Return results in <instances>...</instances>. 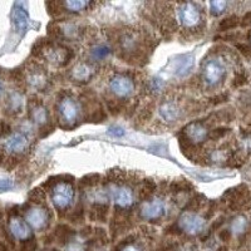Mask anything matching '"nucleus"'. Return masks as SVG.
Instances as JSON below:
<instances>
[{
  "label": "nucleus",
  "instance_id": "obj_1",
  "mask_svg": "<svg viewBox=\"0 0 251 251\" xmlns=\"http://www.w3.org/2000/svg\"><path fill=\"white\" fill-rule=\"evenodd\" d=\"M75 197V191L71 183L59 182L51 188V201L55 207L66 208L71 205Z\"/></svg>",
  "mask_w": 251,
  "mask_h": 251
},
{
  "label": "nucleus",
  "instance_id": "obj_2",
  "mask_svg": "<svg viewBox=\"0 0 251 251\" xmlns=\"http://www.w3.org/2000/svg\"><path fill=\"white\" fill-rule=\"evenodd\" d=\"M180 228L182 231L187 232L190 235H197L200 234L205 227V219L199 216L197 214L191 211L183 212L178 219V224Z\"/></svg>",
  "mask_w": 251,
  "mask_h": 251
},
{
  "label": "nucleus",
  "instance_id": "obj_3",
  "mask_svg": "<svg viewBox=\"0 0 251 251\" xmlns=\"http://www.w3.org/2000/svg\"><path fill=\"white\" fill-rule=\"evenodd\" d=\"M225 66L220 59H210L203 66V79L210 86H215V84L221 82L223 78L225 77Z\"/></svg>",
  "mask_w": 251,
  "mask_h": 251
},
{
  "label": "nucleus",
  "instance_id": "obj_4",
  "mask_svg": "<svg viewBox=\"0 0 251 251\" xmlns=\"http://www.w3.org/2000/svg\"><path fill=\"white\" fill-rule=\"evenodd\" d=\"M178 19L185 28H196L201 23V14L194 3H181L178 8Z\"/></svg>",
  "mask_w": 251,
  "mask_h": 251
},
{
  "label": "nucleus",
  "instance_id": "obj_5",
  "mask_svg": "<svg viewBox=\"0 0 251 251\" xmlns=\"http://www.w3.org/2000/svg\"><path fill=\"white\" fill-rule=\"evenodd\" d=\"M109 89L117 97L125 98L131 96L134 89V83L131 78L125 75H116L109 80Z\"/></svg>",
  "mask_w": 251,
  "mask_h": 251
},
{
  "label": "nucleus",
  "instance_id": "obj_6",
  "mask_svg": "<svg viewBox=\"0 0 251 251\" xmlns=\"http://www.w3.org/2000/svg\"><path fill=\"white\" fill-rule=\"evenodd\" d=\"M166 206L161 199H153V200L146 201L141 207L140 215L145 220L149 221H153V220H158L165 215Z\"/></svg>",
  "mask_w": 251,
  "mask_h": 251
},
{
  "label": "nucleus",
  "instance_id": "obj_7",
  "mask_svg": "<svg viewBox=\"0 0 251 251\" xmlns=\"http://www.w3.org/2000/svg\"><path fill=\"white\" fill-rule=\"evenodd\" d=\"M111 197L114 203L121 208L131 207L134 202V194L127 186H112Z\"/></svg>",
  "mask_w": 251,
  "mask_h": 251
},
{
  "label": "nucleus",
  "instance_id": "obj_8",
  "mask_svg": "<svg viewBox=\"0 0 251 251\" xmlns=\"http://www.w3.org/2000/svg\"><path fill=\"white\" fill-rule=\"evenodd\" d=\"M29 140L23 132H14L8 134L4 140V150L10 153H22L28 147Z\"/></svg>",
  "mask_w": 251,
  "mask_h": 251
},
{
  "label": "nucleus",
  "instance_id": "obj_9",
  "mask_svg": "<svg viewBox=\"0 0 251 251\" xmlns=\"http://www.w3.org/2000/svg\"><path fill=\"white\" fill-rule=\"evenodd\" d=\"M9 231L15 239L25 241L31 239V231L26 221L18 216H12L9 220Z\"/></svg>",
  "mask_w": 251,
  "mask_h": 251
},
{
  "label": "nucleus",
  "instance_id": "obj_10",
  "mask_svg": "<svg viewBox=\"0 0 251 251\" xmlns=\"http://www.w3.org/2000/svg\"><path fill=\"white\" fill-rule=\"evenodd\" d=\"M26 224L35 230H43L48 224V212L46 208L31 207L26 212Z\"/></svg>",
  "mask_w": 251,
  "mask_h": 251
},
{
  "label": "nucleus",
  "instance_id": "obj_11",
  "mask_svg": "<svg viewBox=\"0 0 251 251\" xmlns=\"http://www.w3.org/2000/svg\"><path fill=\"white\" fill-rule=\"evenodd\" d=\"M182 133L194 146L196 145V143L203 142L208 136L207 129H206L205 126L200 122H191L190 125H187L185 127V129L182 131Z\"/></svg>",
  "mask_w": 251,
  "mask_h": 251
},
{
  "label": "nucleus",
  "instance_id": "obj_12",
  "mask_svg": "<svg viewBox=\"0 0 251 251\" xmlns=\"http://www.w3.org/2000/svg\"><path fill=\"white\" fill-rule=\"evenodd\" d=\"M58 109H59L60 117L63 118L64 122L68 123V125L75 122L78 117V106L72 98H63L59 104H58Z\"/></svg>",
  "mask_w": 251,
  "mask_h": 251
},
{
  "label": "nucleus",
  "instance_id": "obj_13",
  "mask_svg": "<svg viewBox=\"0 0 251 251\" xmlns=\"http://www.w3.org/2000/svg\"><path fill=\"white\" fill-rule=\"evenodd\" d=\"M13 22L15 24V28L19 31L20 34L23 35L24 33L28 29V23H29V15L26 9L24 8L23 3H17L14 6V10H13Z\"/></svg>",
  "mask_w": 251,
  "mask_h": 251
},
{
  "label": "nucleus",
  "instance_id": "obj_14",
  "mask_svg": "<svg viewBox=\"0 0 251 251\" xmlns=\"http://www.w3.org/2000/svg\"><path fill=\"white\" fill-rule=\"evenodd\" d=\"M160 116L166 122H175L180 118V108L174 102H163L160 106Z\"/></svg>",
  "mask_w": 251,
  "mask_h": 251
},
{
  "label": "nucleus",
  "instance_id": "obj_15",
  "mask_svg": "<svg viewBox=\"0 0 251 251\" xmlns=\"http://www.w3.org/2000/svg\"><path fill=\"white\" fill-rule=\"evenodd\" d=\"M192 67H194V57L191 54L178 55L175 64V72L178 77H183L191 71Z\"/></svg>",
  "mask_w": 251,
  "mask_h": 251
},
{
  "label": "nucleus",
  "instance_id": "obj_16",
  "mask_svg": "<svg viewBox=\"0 0 251 251\" xmlns=\"http://www.w3.org/2000/svg\"><path fill=\"white\" fill-rule=\"evenodd\" d=\"M107 211H108V205L106 202H97L92 206L89 211V217L93 221H100V223H107Z\"/></svg>",
  "mask_w": 251,
  "mask_h": 251
},
{
  "label": "nucleus",
  "instance_id": "obj_17",
  "mask_svg": "<svg viewBox=\"0 0 251 251\" xmlns=\"http://www.w3.org/2000/svg\"><path fill=\"white\" fill-rule=\"evenodd\" d=\"M73 235H75V230H72L68 225L60 224V225L57 226L54 234L51 235V237L54 239V241H58L59 244H66L68 243Z\"/></svg>",
  "mask_w": 251,
  "mask_h": 251
},
{
  "label": "nucleus",
  "instance_id": "obj_18",
  "mask_svg": "<svg viewBox=\"0 0 251 251\" xmlns=\"http://www.w3.org/2000/svg\"><path fill=\"white\" fill-rule=\"evenodd\" d=\"M29 114L35 123H46L48 120V112L40 103H35L33 107H29Z\"/></svg>",
  "mask_w": 251,
  "mask_h": 251
},
{
  "label": "nucleus",
  "instance_id": "obj_19",
  "mask_svg": "<svg viewBox=\"0 0 251 251\" xmlns=\"http://www.w3.org/2000/svg\"><path fill=\"white\" fill-rule=\"evenodd\" d=\"M92 73L93 72H92V69L87 64H78V66H75L73 68V72H72L75 79L79 80V82H86V80H88L92 77Z\"/></svg>",
  "mask_w": 251,
  "mask_h": 251
},
{
  "label": "nucleus",
  "instance_id": "obj_20",
  "mask_svg": "<svg viewBox=\"0 0 251 251\" xmlns=\"http://www.w3.org/2000/svg\"><path fill=\"white\" fill-rule=\"evenodd\" d=\"M240 24V18L237 15H230L220 22L219 30L220 31H227L235 29Z\"/></svg>",
  "mask_w": 251,
  "mask_h": 251
},
{
  "label": "nucleus",
  "instance_id": "obj_21",
  "mask_svg": "<svg viewBox=\"0 0 251 251\" xmlns=\"http://www.w3.org/2000/svg\"><path fill=\"white\" fill-rule=\"evenodd\" d=\"M157 188V183L152 180H143L140 185V197L146 199V197L151 196Z\"/></svg>",
  "mask_w": 251,
  "mask_h": 251
},
{
  "label": "nucleus",
  "instance_id": "obj_22",
  "mask_svg": "<svg viewBox=\"0 0 251 251\" xmlns=\"http://www.w3.org/2000/svg\"><path fill=\"white\" fill-rule=\"evenodd\" d=\"M91 4L89 1H83V0H68L64 3V6L71 12H82L83 9L88 8Z\"/></svg>",
  "mask_w": 251,
  "mask_h": 251
},
{
  "label": "nucleus",
  "instance_id": "obj_23",
  "mask_svg": "<svg viewBox=\"0 0 251 251\" xmlns=\"http://www.w3.org/2000/svg\"><path fill=\"white\" fill-rule=\"evenodd\" d=\"M109 53H111V50H109L108 47L100 44V46L94 47V48L92 49L91 55L94 60H102V59H106V58L109 55Z\"/></svg>",
  "mask_w": 251,
  "mask_h": 251
},
{
  "label": "nucleus",
  "instance_id": "obj_24",
  "mask_svg": "<svg viewBox=\"0 0 251 251\" xmlns=\"http://www.w3.org/2000/svg\"><path fill=\"white\" fill-rule=\"evenodd\" d=\"M246 226H248V221L244 216H239L232 221L231 224V230L235 234H243L245 231Z\"/></svg>",
  "mask_w": 251,
  "mask_h": 251
},
{
  "label": "nucleus",
  "instance_id": "obj_25",
  "mask_svg": "<svg viewBox=\"0 0 251 251\" xmlns=\"http://www.w3.org/2000/svg\"><path fill=\"white\" fill-rule=\"evenodd\" d=\"M227 6V1L225 0H215V1H210V12L212 15H220L224 13V10Z\"/></svg>",
  "mask_w": 251,
  "mask_h": 251
},
{
  "label": "nucleus",
  "instance_id": "obj_26",
  "mask_svg": "<svg viewBox=\"0 0 251 251\" xmlns=\"http://www.w3.org/2000/svg\"><path fill=\"white\" fill-rule=\"evenodd\" d=\"M100 176L98 174H89L87 176H84L83 178H80L79 185L84 186V187H91V186L97 185L98 181H100Z\"/></svg>",
  "mask_w": 251,
  "mask_h": 251
},
{
  "label": "nucleus",
  "instance_id": "obj_27",
  "mask_svg": "<svg viewBox=\"0 0 251 251\" xmlns=\"http://www.w3.org/2000/svg\"><path fill=\"white\" fill-rule=\"evenodd\" d=\"M171 191L172 192H182L187 191L188 188L191 190L192 185L191 183L186 182V181H175V182L171 183Z\"/></svg>",
  "mask_w": 251,
  "mask_h": 251
},
{
  "label": "nucleus",
  "instance_id": "obj_28",
  "mask_svg": "<svg viewBox=\"0 0 251 251\" xmlns=\"http://www.w3.org/2000/svg\"><path fill=\"white\" fill-rule=\"evenodd\" d=\"M228 132H230V129L226 128V127H219V128H215L214 131L210 132L207 137L211 138V140H215V141L221 140V138L225 137Z\"/></svg>",
  "mask_w": 251,
  "mask_h": 251
},
{
  "label": "nucleus",
  "instance_id": "obj_29",
  "mask_svg": "<svg viewBox=\"0 0 251 251\" xmlns=\"http://www.w3.org/2000/svg\"><path fill=\"white\" fill-rule=\"evenodd\" d=\"M46 199V192L42 188H34L29 195V200L33 202H43Z\"/></svg>",
  "mask_w": 251,
  "mask_h": 251
},
{
  "label": "nucleus",
  "instance_id": "obj_30",
  "mask_svg": "<svg viewBox=\"0 0 251 251\" xmlns=\"http://www.w3.org/2000/svg\"><path fill=\"white\" fill-rule=\"evenodd\" d=\"M37 248H38L37 240L31 237V239L25 240V241H24L20 251H37Z\"/></svg>",
  "mask_w": 251,
  "mask_h": 251
},
{
  "label": "nucleus",
  "instance_id": "obj_31",
  "mask_svg": "<svg viewBox=\"0 0 251 251\" xmlns=\"http://www.w3.org/2000/svg\"><path fill=\"white\" fill-rule=\"evenodd\" d=\"M107 133L112 136V137H122V136H125V129L120 127V126H111Z\"/></svg>",
  "mask_w": 251,
  "mask_h": 251
},
{
  "label": "nucleus",
  "instance_id": "obj_32",
  "mask_svg": "<svg viewBox=\"0 0 251 251\" xmlns=\"http://www.w3.org/2000/svg\"><path fill=\"white\" fill-rule=\"evenodd\" d=\"M246 82H248V77L245 75V73H239V75L234 78L232 86H234L235 88H239V87L244 86Z\"/></svg>",
  "mask_w": 251,
  "mask_h": 251
},
{
  "label": "nucleus",
  "instance_id": "obj_33",
  "mask_svg": "<svg viewBox=\"0 0 251 251\" xmlns=\"http://www.w3.org/2000/svg\"><path fill=\"white\" fill-rule=\"evenodd\" d=\"M107 107H108V111H111L112 114H118L122 111V104L118 102H113V100H108Z\"/></svg>",
  "mask_w": 251,
  "mask_h": 251
},
{
  "label": "nucleus",
  "instance_id": "obj_34",
  "mask_svg": "<svg viewBox=\"0 0 251 251\" xmlns=\"http://www.w3.org/2000/svg\"><path fill=\"white\" fill-rule=\"evenodd\" d=\"M13 188V181L6 180V178H0V194L6 192Z\"/></svg>",
  "mask_w": 251,
  "mask_h": 251
},
{
  "label": "nucleus",
  "instance_id": "obj_35",
  "mask_svg": "<svg viewBox=\"0 0 251 251\" xmlns=\"http://www.w3.org/2000/svg\"><path fill=\"white\" fill-rule=\"evenodd\" d=\"M83 219V210L82 208H79V210H75L73 214L69 216V220H71L72 223H80Z\"/></svg>",
  "mask_w": 251,
  "mask_h": 251
},
{
  "label": "nucleus",
  "instance_id": "obj_36",
  "mask_svg": "<svg viewBox=\"0 0 251 251\" xmlns=\"http://www.w3.org/2000/svg\"><path fill=\"white\" fill-rule=\"evenodd\" d=\"M96 235H97V239L100 240V241H102L103 244L108 243V237H107L106 230H103V228H96Z\"/></svg>",
  "mask_w": 251,
  "mask_h": 251
},
{
  "label": "nucleus",
  "instance_id": "obj_37",
  "mask_svg": "<svg viewBox=\"0 0 251 251\" xmlns=\"http://www.w3.org/2000/svg\"><path fill=\"white\" fill-rule=\"evenodd\" d=\"M181 230L180 226L177 225V224H174V225L169 226V227L166 228V234H169V235H180L181 234Z\"/></svg>",
  "mask_w": 251,
  "mask_h": 251
},
{
  "label": "nucleus",
  "instance_id": "obj_38",
  "mask_svg": "<svg viewBox=\"0 0 251 251\" xmlns=\"http://www.w3.org/2000/svg\"><path fill=\"white\" fill-rule=\"evenodd\" d=\"M228 100V94L223 93L220 94V96H216V97L211 98V103L212 104H220V103H224Z\"/></svg>",
  "mask_w": 251,
  "mask_h": 251
},
{
  "label": "nucleus",
  "instance_id": "obj_39",
  "mask_svg": "<svg viewBox=\"0 0 251 251\" xmlns=\"http://www.w3.org/2000/svg\"><path fill=\"white\" fill-rule=\"evenodd\" d=\"M68 251H83V246L79 243L75 241H71L68 244Z\"/></svg>",
  "mask_w": 251,
  "mask_h": 251
},
{
  "label": "nucleus",
  "instance_id": "obj_40",
  "mask_svg": "<svg viewBox=\"0 0 251 251\" xmlns=\"http://www.w3.org/2000/svg\"><path fill=\"white\" fill-rule=\"evenodd\" d=\"M151 87H152V89H153V91H160V89L163 87L162 79H160V78L153 79V80H152V86Z\"/></svg>",
  "mask_w": 251,
  "mask_h": 251
},
{
  "label": "nucleus",
  "instance_id": "obj_41",
  "mask_svg": "<svg viewBox=\"0 0 251 251\" xmlns=\"http://www.w3.org/2000/svg\"><path fill=\"white\" fill-rule=\"evenodd\" d=\"M241 25L246 26V25H251V12H248L241 19Z\"/></svg>",
  "mask_w": 251,
  "mask_h": 251
},
{
  "label": "nucleus",
  "instance_id": "obj_42",
  "mask_svg": "<svg viewBox=\"0 0 251 251\" xmlns=\"http://www.w3.org/2000/svg\"><path fill=\"white\" fill-rule=\"evenodd\" d=\"M219 237L221 239V241H228V239L231 237V232L228 230H223V231H220Z\"/></svg>",
  "mask_w": 251,
  "mask_h": 251
},
{
  "label": "nucleus",
  "instance_id": "obj_43",
  "mask_svg": "<svg viewBox=\"0 0 251 251\" xmlns=\"http://www.w3.org/2000/svg\"><path fill=\"white\" fill-rule=\"evenodd\" d=\"M237 49H240V51L241 53H244L245 55L249 54V50H250V48H249L248 46H245V44H237Z\"/></svg>",
  "mask_w": 251,
  "mask_h": 251
},
{
  "label": "nucleus",
  "instance_id": "obj_44",
  "mask_svg": "<svg viewBox=\"0 0 251 251\" xmlns=\"http://www.w3.org/2000/svg\"><path fill=\"white\" fill-rule=\"evenodd\" d=\"M0 133L6 134L9 133V126L4 122H0Z\"/></svg>",
  "mask_w": 251,
  "mask_h": 251
},
{
  "label": "nucleus",
  "instance_id": "obj_45",
  "mask_svg": "<svg viewBox=\"0 0 251 251\" xmlns=\"http://www.w3.org/2000/svg\"><path fill=\"white\" fill-rule=\"evenodd\" d=\"M121 251H141V250L133 245H126L125 248H122V250Z\"/></svg>",
  "mask_w": 251,
  "mask_h": 251
},
{
  "label": "nucleus",
  "instance_id": "obj_46",
  "mask_svg": "<svg viewBox=\"0 0 251 251\" xmlns=\"http://www.w3.org/2000/svg\"><path fill=\"white\" fill-rule=\"evenodd\" d=\"M0 251H9L8 249H6V246L4 245V244L0 243Z\"/></svg>",
  "mask_w": 251,
  "mask_h": 251
},
{
  "label": "nucleus",
  "instance_id": "obj_47",
  "mask_svg": "<svg viewBox=\"0 0 251 251\" xmlns=\"http://www.w3.org/2000/svg\"><path fill=\"white\" fill-rule=\"evenodd\" d=\"M217 251H228V249L225 248V246H223V248H220Z\"/></svg>",
  "mask_w": 251,
  "mask_h": 251
},
{
  "label": "nucleus",
  "instance_id": "obj_48",
  "mask_svg": "<svg viewBox=\"0 0 251 251\" xmlns=\"http://www.w3.org/2000/svg\"><path fill=\"white\" fill-rule=\"evenodd\" d=\"M1 91H3V88H1V83H0V96H1Z\"/></svg>",
  "mask_w": 251,
  "mask_h": 251
},
{
  "label": "nucleus",
  "instance_id": "obj_49",
  "mask_svg": "<svg viewBox=\"0 0 251 251\" xmlns=\"http://www.w3.org/2000/svg\"><path fill=\"white\" fill-rule=\"evenodd\" d=\"M250 40H251V34H250Z\"/></svg>",
  "mask_w": 251,
  "mask_h": 251
}]
</instances>
